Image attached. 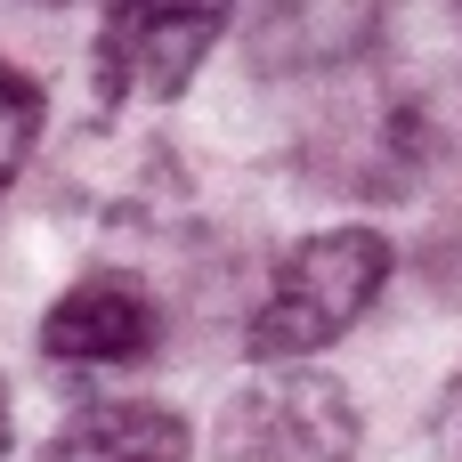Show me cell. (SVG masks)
Segmentation results:
<instances>
[{
	"label": "cell",
	"instance_id": "6da1fadb",
	"mask_svg": "<svg viewBox=\"0 0 462 462\" xmlns=\"http://www.w3.org/2000/svg\"><path fill=\"white\" fill-rule=\"evenodd\" d=\"M398 252L382 227H325L309 244H292L244 325V357L252 365H292V357H317L333 349L390 284Z\"/></svg>",
	"mask_w": 462,
	"mask_h": 462
},
{
	"label": "cell",
	"instance_id": "7a4b0ae2",
	"mask_svg": "<svg viewBox=\"0 0 462 462\" xmlns=\"http://www.w3.org/2000/svg\"><path fill=\"white\" fill-rule=\"evenodd\" d=\"M365 57L382 122L406 154H462V0H374Z\"/></svg>",
	"mask_w": 462,
	"mask_h": 462
},
{
	"label": "cell",
	"instance_id": "3957f363",
	"mask_svg": "<svg viewBox=\"0 0 462 462\" xmlns=\"http://www.w3.org/2000/svg\"><path fill=\"white\" fill-rule=\"evenodd\" d=\"M357 398L317 374L309 357L260 365V382L227 406L219 422V462H357Z\"/></svg>",
	"mask_w": 462,
	"mask_h": 462
},
{
	"label": "cell",
	"instance_id": "277c9868",
	"mask_svg": "<svg viewBox=\"0 0 462 462\" xmlns=\"http://www.w3.org/2000/svg\"><path fill=\"white\" fill-rule=\"evenodd\" d=\"M236 0H106L97 24V89L122 106H162L219 49Z\"/></svg>",
	"mask_w": 462,
	"mask_h": 462
},
{
	"label": "cell",
	"instance_id": "5b68a950",
	"mask_svg": "<svg viewBox=\"0 0 462 462\" xmlns=\"http://www.w3.org/2000/svg\"><path fill=\"white\" fill-rule=\"evenodd\" d=\"M154 349H162V309H154V292H146L138 276H122V268L81 276V284L41 317V357L81 365V374H97V365H138V357H154Z\"/></svg>",
	"mask_w": 462,
	"mask_h": 462
},
{
	"label": "cell",
	"instance_id": "8992f818",
	"mask_svg": "<svg viewBox=\"0 0 462 462\" xmlns=\"http://www.w3.org/2000/svg\"><path fill=\"white\" fill-rule=\"evenodd\" d=\"M374 0H244V49L268 73H317L365 41Z\"/></svg>",
	"mask_w": 462,
	"mask_h": 462
},
{
	"label": "cell",
	"instance_id": "52a82bcc",
	"mask_svg": "<svg viewBox=\"0 0 462 462\" xmlns=\"http://www.w3.org/2000/svg\"><path fill=\"white\" fill-rule=\"evenodd\" d=\"M187 414L146 406V398H114V406H81L32 462H187Z\"/></svg>",
	"mask_w": 462,
	"mask_h": 462
},
{
	"label": "cell",
	"instance_id": "ba28073f",
	"mask_svg": "<svg viewBox=\"0 0 462 462\" xmlns=\"http://www.w3.org/2000/svg\"><path fill=\"white\" fill-rule=\"evenodd\" d=\"M32 146H41V81L0 57V187L32 162Z\"/></svg>",
	"mask_w": 462,
	"mask_h": 462
},
{
	"label": "cell",
	"instance_id": "9c48e42d",
	"mask_svg": "<svg viewBox=\"0 0 462 462\" xmlns=\"http://www.w3.org/2000/svg\"><path fill=\"white\" fill-rule=\"evenodd\" d=\"M439 455L462 462V374L447 382V398H439Z\"/></svg>",
	"mask_w": 462,
	"mask_h": 462
},
{
	"label": "cell",
	"instance_id": "30bf717a",
	"mask_svg": "<svg viewBox=\"0 0 462 462\" xmlns=\"http://www.w3.org/2000/svg\"><path fill=\"white\" fill-rule=\"evenodd\" d=\"M0 455H8V382H0Z\"/></svg>",
	"mask_w": 462,
	"mask_h": 462
}]
</instances>
